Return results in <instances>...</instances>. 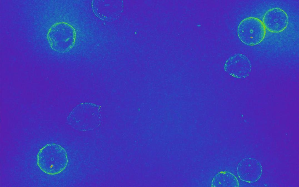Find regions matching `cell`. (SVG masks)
I'll list each match as a JSON object with an SVG mask.
<instances>
[{
  "label": "cell",
  "instance_id": "cell-1",
  "mask_svg": "<svg viewBox=\"0 0 299 187\" xmlns=\"http://www.w3.org/2000/svg\"><path fill=\"white\" fill-rule=\"evenodd\" d=\"M68 162L67 153L61 146L55 143L46 144L38 151L37 165L44 173L55 175L62 172Z\"/></svg>",
  "mask_w": 299,
  "mask_h": 187
},
{
  "label": "cell",
  "instance_id": "cell-5",
  "mask_svg": "<svg viewBox=\"0 0 299 187\" xmlns=\"http://www.w3.org/2000/svg\"><path fill=\"white\" fill-rule=\"evenodd\" d=\"M75 29L71 25L65 22L58 23L50 28L47 34L49 40L59 39L69 42L73 45L75 39Z\"/></svg>",
  "mask_w": 299,
  "mask_h": 187
},
{
  "label": "cell",
  "instance_id": "cell-2",
  "mask_svg": "<svg viewBox=\"0 0 299 187\" xmlns=\"http://www.w3.org/2000/svg\"><path fill=\"white\" fill-rule=\"evenodd\" d=\"M237 34L243 43L254 46L258 45L264 40L266 30L261 20L255 17H249L240 22L237 27Z\"/></svg>",
  "mask_w": 299,
  "mask_h": 187
},
{
  "label": "cell",
  "instance_id": "cell-3",
  "mask_svg": "<svg viewBox=\"0 0 299 187\" xmlns=\"http://www.w3.org/2000/svg\"><path fill=\"white\" fill-rule=\"evenodd\" d=\"M263 22L269 32L278 33L284 31L289 22L288 16L283 9L274 7L270 8L264 14Z\"/></svg>",
  "mask_w": 299,
  "mask_h": 187
},
{
  "label": "cell",
  "instance_id": "cell-4",
  "mask_svg": "<svg viewBox=\"0 0 299 187\" xmlns=\"http://www.w3.org/2000/svg\"><path fill=\"white\" fill-rule=\"evenodd\" d=\"M224 66L225 70L230 75L240 78L248 76L252 67L248 57L241 53L236 54L229 57Z\"/></svg>",
  "mask_w": 299,
  "mask_h": 187
},
{
  "label": "cell",
  "instance_id": "cell-6",
  "mask_svg": "<svg viewBox=\"0 0 299 187\" xmlns=\"http://www.w3.org/2000/svg\"><path fill=\"white\" fill-rule=\"evenodd\" d=\"M235 177L230 173L227 172L218 173L214 177L212 182V186H232L236 184Z\"/></svg>",
  "mask_w": 299,
  "mask_h": 187
}]
</instances>
